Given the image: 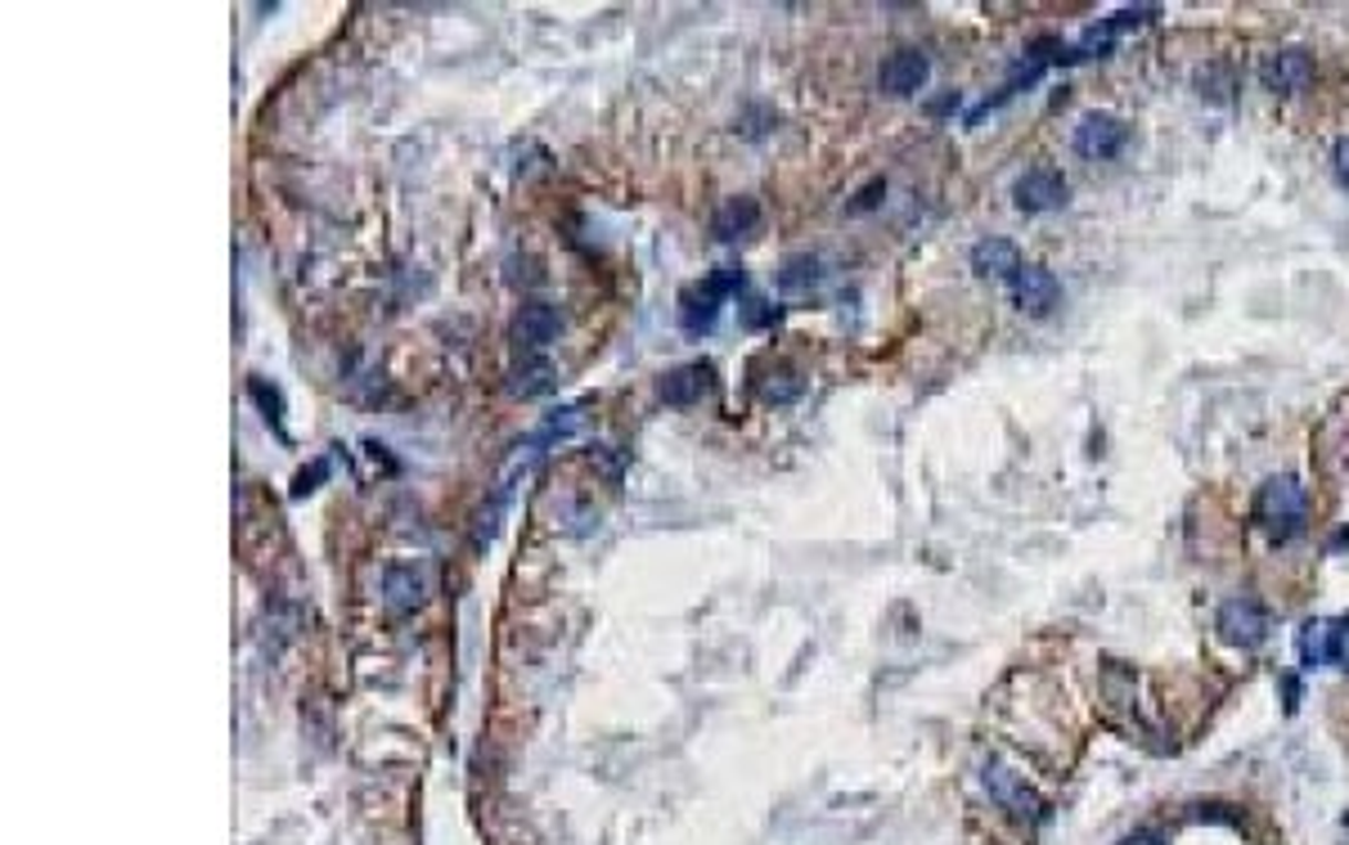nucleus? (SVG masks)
Returning <instances> with one entry per match:
<instances>
[{
  "instance_id": "1",
  "label": "nucleus",
  "mask_w": 1349,
  "mask_h": 845,
  "mask_svg": "<svg viewBox=\"0 0 1349 845\" xmlns=\"http://www.w3.org/2000/svg\"><path fill=\"white\" fill-rule=\"evenodd\" d=\"M1305 513H1309V500H1305V486L1296 477H1273L1259 486L1255 495V522L1282 544L1305 531Z\"/></svg>"
},
{
  "instance_id": "2",
  "label": "nucleus",
  "mask_w": 1349,
  "mask_h": 845,
  "mask_svg": "<svg viewBox=\"0 0 1349 845\" xmlns=\"http://www.w3.org/2000/svg\"><path fill=\"white\" fill-rule=\"evenodd\" d=\"M742 284H747V274H742L738 265H724V270H715L711 279H702V284L684 289V298H680V324H684V333H693V337L711 333L720 306H724Z\"/></svg>"
},
{
  "instance_id": "3",
  "label": "nucleus",
  "mask_w": 1349,
  "mask_h": 845,
  "mask_svg": "<svg viewBox=\"0 0 1349 845\" xmlns=\"http://www.w3.org/2000/svg\"><path fill=\"white\" fill-rule=\"evenodd\" d=\"M1214 629H1220L1224 644H1233V648H1259L1268 639V612L1255 598H1228L1220 607Z\"/></svg>"
},
{
  "instance_id": "4",
  "label": "nucleus",
  "mask_w": 1349,
  "mask_h": 845,
  "mask_svg": "<svg viewBox=\"0 0 1349 845\" xmlns=\"http://www.w3.org/2000/svg\"><path fill=\"white\" fill-rule=\"evenodd\" d=\"M1125 139H1129V126H1125L1120 117H1111V113H1085V117H1079V126H1075V154L1102 163V158H1116V154L1125 149Z\"/></svg>"
},
{
  "instance_id": "5",
  "label": "nucleus",
  "mask_w": 1349,
  "mask_h": 845,
  "mask_svg": "<svg viewBox=\"0 0 1349 845\" xmlns=\"http://www.w3.org/2000/svg\"><path fill=\"white\" fill-rule=\"evenodd\" d=\"M981 783H985V792L994 796V805H998V810H1007L1012 818H1039V814H1044V801H1039V796H1035V792H1031V787H1026V783H1022L1012 769H1003L998 760H990V764H985Z\"/></svg>"
},
{
  "instance_id": "6",
  "label": "nucleus",
  "mask_w": 1349,
  "mask_h": 845,
  "mask_svg": "<svg viewBox=\"0 0 1349 845\" xmlns=\"http://www.w3.org/2000/svg\"><path fill=\"white\" fill-rule=\"evenodd\" d=\"M1012 198H1017L1022 211L1039 217V211H1053L1066 202V176L1057 167H1031L1017 185H1012Z\"/></svg>"
},
{
  "instance_id": "7",
  "label": "nucleus",
  "mask_w": 1349,
  "mask_h": 845,
  "mask_svg": "<svg viewBox=\"0 0 1349 845\" xmlns=\"http://www.w3.org/2000/svg\"><path fill=\"white\" fill-rule=\"evenodd\" d=\"M931 77V59L922 50H896L882 67H877V86L887 95H918Z\"/></svg>"
},
{
  "instance_id": "8",
  "label": "nucleus",
  "mask_w": 1349,
  "mask_h": 845,
  "mask_svg": "<svg viewBox=\"0 0 1349 845\" xmlns=\"http://www.w3.org/2000/svg\"><path fill=\"white\" fill-rule=\"evenodd\" d=\"M715 392V365L711 361H689L661 378V400L666 405H698L702 396Z\"/></svg>"
},
{
  "instance_id": "9",
  "label": "nucleus",
  "mask_w": 1349,
  "mask_h": 845,
  "mask_svg": "<svg viewBox=\"0 0 1349 845\" xmlns=\"http://www.w3.org/2000/svg\"><path fill=\"white\" fill-rule=\"evenodd\" d=\"M558 328H563V315H558V306H550V302H526V306L513 315V342H517L522 351H545V346L558 337Z\"/></svg>"
},
{
  "instance_id": "10",
  "label": "nucleus",
  "mask_w": 1349,
  "mask_h": 845,
  "mask_svg": "<svg viewBox=\"0 0 1349 845\" xmlns=\"http://www.w3.org/2000/svg\"><path fill=\"white\" fill-rule=\"evenodd\" d=\"M1012 293H1017V306L1026 315H1048L1062 302V284L1048 265H1022V274L1012 279Z\"/></svg>"
},
{
  "instance_id": "11",
  "label": "nucleus",
  "mask_w": 1349,
  "mask_h": 845,
  "mask_svg": "<svg viewBox=\"0 0 1349 845\" xmlns=\"http://www.w3.org/2000/svg\"><path fill=\"white\" fill-rule=\"evenodd\" d=\"M423 594H428L423 572H415V567H387L383 572V603H387V612L410 616V612L423 607Z\"/></svg>"
},
{
  "instance_id": "12",
  "label": "nucleus",
  "mask_w": 1349,
  "mask_h": 845,
  "mask_svg": "<svg viewBox=\"0 0 1349 845\" xmlns=\"http://www.w3.org/2000/svg\"><path fill=\"white\" fill-rule=\"evenodd\" d=\"M1259 77L1268 91H1300L1314 77V59L1305 50H1277L1268 54V63L1259 67Z\"/></svg>"
},
{
  "instance_id": "13",
  "label": "nucleus",
  "mask_w": 1349,
  "mask_h": 845,
  "mask_svg": "<svg viewBox=\"0 0 1349 845\" xmlns=\"http://www.w3.org/2000/svg\"><path fill=\"white\" fill-rule=\"evenodd\" d=\"M972 270L985 274V279H1017L1022 274V248L1012 239H981L972 248Z\"/></svg>"
},
{
  "instance_id": "14",
  "label": "nucleus",
  "mask_w": 1349,
  "mask_h": 845,
  "mask_svg": "<svg viewBox=\"0 0 1349 845\" xmlns=\"http://www.w3.org/2000/svg\"><path fill=\"white\" fill-rule=\"evenodd\" d=\"M756 221H761V202H756V198H724V202L715 207V217H711V234H715L720 243H733V239H742V234H752Z\"/></svg>"
},
{
  "instance_id": "15",
  "label": "nucleus",
  "mask_w": 1349,
  "mask_h": 845,
  "mask_svg": "<svg viewBox=\"0 0 1349 845\" xmlns=\"http://www.w3.org/2000/svg\"><path fill=\"white\" fill-rule=\"evenodd\" d=\"M819 279H824V261L815 252H792L778 265V289L783 293H809V289H819Z\"/></svg>"
},
{
  "instance_id": "16",
  "label": "nucleus",
  "mask_w": 1349,
  "mask_h": 845,
  "mask_svg": "<svg viewBox=\"0 0 1349 845\" xmlns=\"http://www.w3.org/2000/svg\"><path fill=\"white\" fill-rule=\"evenodd\" d=\"M756 392H761V400L765 405H787V400H796L801 396V378L787 369V365H774L761 383H756Z\"/></svg>"
},
{
  "instance_id": "17",
  "label": "nucleus",
  "mask_w": 1349,
  "mask_h": 845,
  "mask_svg": "<svg viewBox=\"0 0 1349 845\" xmlns=\"http://www.w3.org/2000/svg\"><path fill=\"white\" fill-rule=\"evenodd\" d=\"M1300 661H1305L1309 670L1322 666V661H1331V625L1309 620V625L1300 629Z\"/></svg>"
},
{
  "instance_id": "18",
  "label": "nucleus",
  "mask_w": 1349,
  "mask_h": 845,
  "mask_svg": "<svg viewBox=\"0 0 1349 845\" xmlns=\"http://www.w3.org/2000/svg\"><path fill=\"white\" fill-rule=\"evenodd\" d=\"M517 396H545V392H554V369L545 365V361H531V365H522V369H513V383H509Z\"/></svg>"
},
{
  "instance_id": "19",
  "label": "nucleus",
  "mask_w": 1349,
  "mask_h": 845,
  "mask_svg": "<svg viewBox=\"0 0 1349 845\" xmlns=\"http://www.w3.org/2000/svg\"><path fill=\"white\" fill-rule=\"evenodd\" d=\"M248 392H252V400H261L265 418H275V422H280V409H284V400H280V392H275V387H265L261 378H252V383H248Z\"/></svg>"
},
{
  "instance_id": "20",
  "label": "nucleus",
  "mask_w": 1349,
  "mask_h": 845,
  "mask_svg": "<svg viewBox=\"0 0 1349 845\" xmlns=\"http://www.w3.org/2000/svg\"><path fill=\"white\" fill-rule=\"evenodd\" d=\"M778 320V306H770V302H747V311H742V324L747 328H761V324H774Z\"/></svg>"
},
{
  "instance_id": "21",
  "label": "nucleus",
  "mask_w": 1349,
  "mask_h": 845,
  "mask_svg": "<svg viewBox=\"0 0 1349 845\" xmlns=\"http://www.w3.org/2000/svg\"><path fill=\"white\" fill-rule=\"evenodd\" d=\"M324 472H328V463H324V459H315V463H311V472H297V481H293V500L311 495V490H315V481H320Z\"/></svg>"
},
{
  "instance_id": "22",
  "label": "nucleus",
  "mask_w": 1349,
  "mask_h": 845,
  "mask_svg": "<svg viewBox=\"0 0 1349 845\" xmlns=\"http://www.w3.org/2000/svg\"><path fill=\"white\" fill-rule=\"evenodd\" d=\"M1120 845H1170V836L1161 832V827H1138V832H1129Z\"/></svg>"
},
{
  "instance_id": "23",
  "label": "nucleus",
  "mask_w": 1349,
  "mask_h": 845,
  "mask_svg": "<svg viewBox=\"0 0 1349 845\" xmlns=\"http://www.w3.org/2000/svg\"><path fill=\"white\" fill-rule=\"evenodd\" d=\"M1331 163H1336V176H1340V185L1349 189V135H1345V139H1336V149H1331Z\"/></svg>"
},
{
  "instance_id": "24",
  "label": "nucleus",
  "mask_w": 1349,
  "mask_h": 845,
  "mask_svg": "<svg viewBox=\"0 0 1349 845\" xmlns=\"http://www.w3.org/2000/svg\"><path fill=\"white\" fill-rule=\"evenodd\" d=\"M877 194H887V185H882V180H872V185H868V189H864V194L855 198V211H868V207H877Z\"/></svg>"
},
{
  "instance_id": "25",
  "label": "nucleus",
  "mask_w": 1349,
  "mask_h": 845,
  "mask_svg": "<svg viewBox=\"0 0 1349 845\" xmlns=\"http://www.w3.org/2000/svg\"><path fill=\"white\" fill-rule=\"evenodd\" d=\"M950 108H959V95H944V100L931 104V113H950Z\"/></svg>"
}]
</instances>
